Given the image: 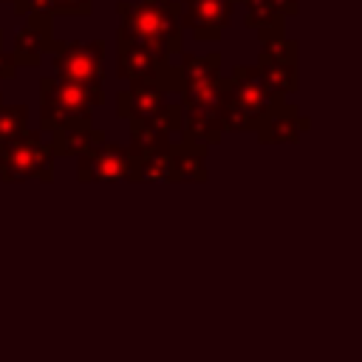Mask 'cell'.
I'll return each mask as SVG.
<instances>
[{"label": "cell", "mask_w": 362, "mask_h": 362, "mask_svg": "<svg viewBox=\"0 0 362 362\" xmlns=\"http://www.w3.org/2000/svg\"><path fill=\"white\" fill-rule=\"evenodd\" d=\"M178 71H181V110H184V124L181 136L221 144L226 136L223 116H221V96L226 76L221 74V54H192V51H178Z\"/></svg>", "instance_id": "cell-1"}, {"label": "cell", "mask_w": 362, "mask_h": 362, "mask_svg": "<svg viewBox=\"0 0 362 362\" xmlns=\"http://www.w3.org/2000/svg\"><path fill=\"white\" fill-rule=\"evenodd\" d=\"M243 3H246V28H263L274 20H286L300 11L297 0H243Z\"/></svg>", "instance_id": "cell-17"}, {"label": "cell", "mask_w": 362, "mask_h": 362, "mask_svg": "<svg viewBox=\"0 0 362 362\" xmlns=\"http://www.w3.org/2000/svg\"><path fill=\"white\" fill-rule=\"evenodd\" d=\"M76 164V178L82 184H113V181H130L133 173V156L127 147L116 141H96L88 150H82Z\"/></svg>", "instance_id": "cell-10"}, {"label": "cell", "mask_w": 362, "mask_h": 362, "mask_svg": "<svg viewBox=\"0 0 362 362\" xmlns=\"http://www.w3.org/2000/svg\"><path fill=\"white\" fill-rule=\"evenodd\" d=\"M0 3H3V0H0ZM11 3H17V0H11Z\"/></svg>", "instance_id": "cell-22"}, {"label": "cell", "mask_w": 362, "mask_h": 362, "mask_svg": "<svg viewBox=\"0 0 362 362\" xmlns=\"http://www.w3.org/2000/svg\"><path fill=\"white\" fill-rule=\"evenodd\" d=\"M130 181L136 184H175L173 181V158L167 153H150L141 158H133Z\"/></svg>", "instance_id": "cell-18"}, {"label": "cell", "mask_w": 362, "mask_h": 362, "mask_svg": "<svg viewBox=\"0 0 362 362\" xmlns=\"http://www.w3.org/2000/svg\"><path fill=\"white\" fill-rule=\"evenodd\" d=\"M173 144V133L158 124V122H136L130 119V156L133 158H141V156H150V153H167Z\"/></svg>", "instance_id": "cell-15"}, {"label": "cell", "mask_w": 362, "mask_h": 362, "mask_svg": "<svg viewBox=\"0 0 362 362\" xmlns=\"http://www.w3.org/2000/svg\"><path fill=\"white\" fill-rule=\"evenodd\" d=\"M167 88L156 82H130L127 90L116 93V116L119 119H136V122H158L164 124L173 136L181 133L184 124V110L181 105L167 102Z\"/></svg>", "instance_id": "cell-7"}, {"label": "cell", "mask_w": 362, "mask_h": 362, "mask_svg": "<svg viewBox=\"0 0 362 362\" xmlns=\"http://www.w3.org/2000/svg\"><path fill=\"white\" fill-rule=\"evenodd\" d=\"M0 102H3V93H0Z\"/></svg>", "instance_id": "cell-23"}, {"label": "cell", "mask_w": 362, "mask_h": 362, "mask_svg": "<svg viewBox=\"0 0 362 362\" xmlns=\"http://www.w3.org/2000/svg\"><path fill=\"white\" fill-rule=\"evenodd\" d=\"M116 40H130L161 59H173L184 45V28L178 23V0H119Z\"/></svg>", "instance_id": "cell-2"}, {"label": "cell", "mask_w": 362, "mask_h": 362, "mask_svg": "<svg viewBox=\"0 0 362 362\" xmlns=\"http://www.w3.org/2000/svg\"><path fill=\"white\" fill-rule=\"evenodd\" d=\"M28 130V107L0 102V147L17 141Z\"/></svg>", "instance_id": "cell-20"}, {"label": "cell", "mask_w": 362, "mask_h": 362, "mask_svg": "<svg viewBox=\"0 0 362 362\" xmlns=\"http://www.w3.org/2000/svg\"><path fill=\"white\" fill-rule=\"evenodd\" d=\"M105 90H90L62 76L40 79V124L54 133L59 127L93 124V107L105 105Z\"/></svg>", "instance_id": "cell-3"}, {"label": "cell", "mask_w": 362, "mask_h": 362, "mask_svg": "<svg viewBox=\"0 0 362 362\" xmlns=\"http://www.w3.org/2000/svg\"><path fill=\"white\" fill-rule=\"evenodd\" d=\"M105 40H57L51 48L54 71L62 79L79 82L90 90H105Z\"/></svg>", "instance_id": "cell-8"}, {"label": "cell", "mask_w": 362, "mask_h": 362, "mask_svg": "<svg viewBox=\"0 0 362 362\" xmlns=\"http://www.w3.org/2000/svg\"><path fill=\"white\" fill-rule=\"evenodd\" d=\"M57 156L51 144H45L40 130H25L17 141L0 147V181H54Z\"/></svg>", "instance_id": "cell-6"}, {"label": "cell", "mask_w": 362, "mask_h": 362, "mask_svg": "<svg viewBox=\"0 0 362 362\" xmlns=\"http://www.w3.org/2000/svg\"><path fill=\"white\" fill-rule=\"evenodd\" d=\"M28 14V11H48V14H71V17H85L93 11V0H17L14 14Z\"/></svg>", "instance_id": "cell-19"}, {"label": "cell", "mask_w": 362, "mask_h": 362, "mask_svg": "<svg viewBox=\"0 0 362 362\" xmlns=\"http://www.w3.org/2000/svg\"><path fill=\"white\" fill-rule=\"evenodd\" d=\"M308 127H311V119L303 116L297 110V105H288L283 99L266 110V116L260 119L255 133H257L260 144H297L300 133H305Z\"/></svg>", "instance_id": "cell-13"}, {"label": "cell", "mask_w": 362, "mask_h": 362, "mask_svg": "<svg viewBox=\"0 0 362 362\" xmlns=\"http://www.w3.org/2000/svg\"><path fill=\"white\" fill-rule=\"evenodd\" d=\"M260 34V57H257V71L260 79L272 96V102H283L288 93L297 90V54H300V42L288 40L283 31V20H274L263 28H257Z\"/></svg>", "instance_id": "cell-5"}, {"label": "cell", "mask_w": 362, "mask_h": 362, "mask_svg": "<svg viewBox=\"0 0 362 362\" xmlns=\"http://www.w3.org/2000/svg\"><path fill=\"white\" fill-rule=\"evenodd\" d=\"M107 139L102 130H96L93 124H74V127H59L51 133V150L54 156H68L76 158L82 150H88L90 144Z\"/></svg>", "instance_id": "cell-16"}, {"label": "cell", "mask_w": 362, "mask_h": 362, "mask_svg": "<svg viewBox=\"0 0 362 362\" xmlns=\"http://www.w3.org/2000/svg\"><path fill=\"white\" fill-rule=\"evenodd\" d=\"M272 96L260 79L257 65H235L226 76L223 96H221V116L226 133H246L260 124L266 110L272 107Z\"/></svg>", "instance_id": "cell-4"}, {"label": "cell", "mask_w": 362, "mask_h": 362, "mask_svg": "<svg viewBox=\"0 0 362 362\" xmlns=\"http://www.w3.org/2000/svg\"><path fill=\"white\" fill-rule=\"evenodd\" d=\"M116 76L122 82H156L167 90L181 88V71L173 59H161L150 48L130 40H116Z\"/></svg>", "instance_id": "cell-9"}, {"label": "cell", "mask_w": 362, "mask_h": 362, "mask_svg": "<svg viewBox=\"0 0 362 362\" xmlns=\"http://www.w3.org/2000/svg\"><path fill=\"white\" fill-rule=\"evenodd\" d=\"M57 37H54V14L48 11H28V20L14 34L11 57L23 68H37L45 54H51Z\"/></svg>", "instance_id": "cell-12"}, {"label": "cell", "mask_w": 362, "mask_h": 362, "mask_svg": "<svg viewBox=\"0 0 362 362\" xmlns=\"http://www.w3.org/2000/svg\"><path fill=\"white\" fill-rule=\"evenodd\" d=\"M17 62L8 51H3V28H0V79H14L17 76Z\"/></svg>", "instance_id": "cell-21"}, {"label": "cell", "mask_w": 362, "mask_h": 362, "mask_svg": "<svg viewBox=\"0 0 362 362\" xmlns=\"http://www.w3.org/2000/svg\"><path fill=\"white\" fill-rule=\"evenodd\" d=\"M238 0H178V23L189 28L195 42H218L232 23Z\"/></svg>", "instance_id": "cell-11"}, {"label": "cell", "mask_w": 362, "mask_h": 362, "mask_svg": "<svg viewBox=\"0 0 362 362\" xmlns=\"http://www.w3.org/2000/svg\"><path fill=\"white\" fill-rule=\"evenodd\" d=\"M206 141L181 136V141L170 144V158H173V181L175 184H204L209 178L206 170Z\"/></svg>", "instance_id": "cell-14"}]
</instances>
